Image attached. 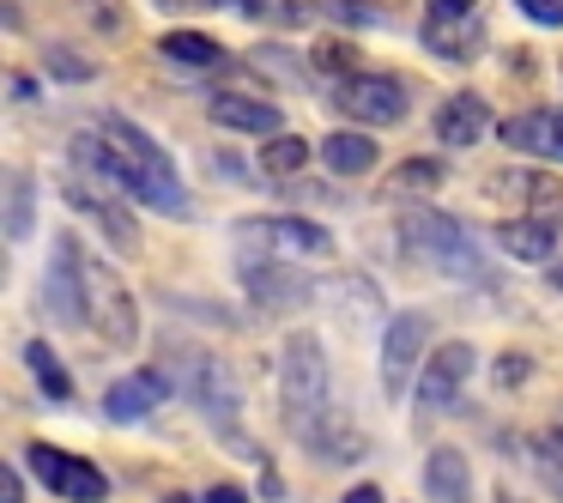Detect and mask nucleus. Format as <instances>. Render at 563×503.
Instances as JSON below:
<instances>
[{
	"label": "nucleus",
	"instance_id": "1",
	"mask_svg": "<svg viewBox=\"0 0 563 503\" xmlns=\"http://www.w3.org/2000/svg\"><path fill=\"white\" fill-rule=\"evenodd\" d=\"M98 134L115 146V188H128L134 200H146V207H158V212L188 207V195H183V183H176L170 158L158 152V140H146L128 116H103Z\"/></svg>",
	"mask_w": 563,
	"mask_h": 503
},
{
	"label": "nucleus",
	"instance_id": "2",
	"mask_svg": "<svg viewBox=\"0 0 563 503\" xmlns=\"http://www.w3.org/2000/svg\"><path fill=\"white\" fill-rule=\"evenodd\" d=\"M285 418L303 442H316L333 425V364H328V346L309 328L285 340Z\"/></svg>",
	"mask_w": 563,
	"mask_h": 503
},
{
	"label": "nucleus",
	"instance_id": "3",
	"mask_svg": "<svg viewBox=\"0 0 563 503\" xmlns=\"http://www.w3.org/2000/svg\"><path fill=\"white\" fill-rule=\"evenodd\" d=\"M400 243L412 261H424V267L437 273H454V280H485V261H478V243L466 237L461 219H449V212L437 207H418L400 219Z\"/></svg>",
	"mask_w": 563,
	"mask_h": 503
},
{
	"label": "nucleus",
	"instance_id": "4",
	"mask_svg": "<svg viewBox=\"0 0 563 503\" xmlns=\"http://www.w3.org/2000/svg\"><path fill=\"white\" fill-rule=\"evenodd\" d=\"M164 364H176V389H183L219 430H231L236 418H243V382H236V370L224 364V358L195 352V346H170Z\"/></svg>",
	"mask_w": 563,
	"mask_h": 503
},
{
	"label": "nucleus",
	"instance_id": "5",
	"mask_svg": "<svg viewBox=\"0 0 563 503\" xmlns=\"http://www.w3.org/2000/svg\"><path fill=\"white\" fill-rule=\"evenodd\" d=\"M43 304L62 328H86L91 321V261L79 249L74 231L55 237V261H49V280H43Z\"/></svg>",
	"mask_w": 563,
	"mask_h": 503
},
{
	"label": "nucleus",
	"instance_id": "6",
	"mask_svg": "<svg viewBox=\"0 0 563 503\" xmlns=\"http://www.w3.org/2000/svg\"><path fill=\"white\" fill-rule=\"evenodd\" d=\"M25 461L37 467V479L55 491V497H67V503H103L110 497V479H103L91 461H79V455L55 449V442H31Z\"/></svg>",
	"mask_w": 563,
	"mask_h": 503
},
{
	"label": "nucleus",
	"instance_id": "7",
	"mask_svg": "<svg viewBox=\"0 0 563 503\" xmlns=\"http://www.w3.org/2000/svg\"><path fill=\"white\" fill-rule=\"evenodd\" d=\"M473 346L466 340H449V346H437V358L424 364V376H418V389H412V406H418V418H437V413H449L454 406V394H461V382L473 376Z\"/></svg>",
	"mask_w": 563,
	"mask_h": 503
},
{
	"label": "nucleus",
	"instance_id": "8",
	"mask_svg": "<svg viewBox=\"0 0 563 503\" xmlns=\"http://www.w3.org/2000/svg\"><path fill=\"white\" fill-rule=\"evenodd\" d=\"M406 86L394 74H352L340 86V110L352 116V122H369V128H388L406 116Z\"/></svg>",
	"mask_w": 563,
	"mask_h": 503
},
{
	"label": "nucleus",
	"instance_id": "9",
	"mask_svg": "<svg viewBox=\"0 0 563 503\" xmlns=\"http://www.w3.org/2000/svg\"><path fill=\"white\" fill-rule=\"evenodd\" d=\"M424 346H430V316L424 309H400L388 321V340H382V389L400 394L406 376L418 370V358H424Z\"/></svg>",
	"mask_w": 563,
	"mask_h": 503
},
{
	"label": "nucleus",
	"instance_id": "10",
	"mask_svg": "<svg viewBox=\"0 0 563 503\" xmlns=\"http://www.w3.org/2000/svg\"><path fill=\"white\" fill-rule=\"evenodd\" d=\"M91 316H98L103 340L110 346H134L140 340V309L128 297V285L110 267H91Z\"/></svg>",
	"mask_w": 563,
	"mask_h": 503
},
{
	"label": "nucleus",
	"instance_id": "11",
	"mask_svg": "<svg viewBox=\"0 0 563 503\" xmlns=\"http://www.w3.org/2000/svg\"><path fill=\"white\" fill-rule=\"evenodd\" d=\"M255 225V237L273 249V255H333V237L321 231V225H309V219H249Z\"/></svg>",
	"mask_w": 563,
	"mask_h": 503
},
{
	"label": "nucleus",
	"instance_id": "12",
	"mask_svg": "<svg viewBox=\"0 0 563 503\" xmlns=\"http://www.w3.org/2000/svg\"><path fill=\"white\" fill-rule=\"evenodd\" d=\"M503 140H509L515 152H539V158H558L563 164V110L551 103V110L515 116V122H503Z\"/></svg>",
	"mask_w": 563,
	"mask_h": 503
},
{
	"label": "nucleus",
	"instance_id": "13",
	"mask_svg": "<svg viewBox=\"0 0 563 503\" xmlns=\"http://www.w3.org/2000/svg\"><path fill=\"white\" fill-rule=\"evenodd\" d=\"M67 200H79L86 212H98V219H103V231H110V243L122 249V255H134V249H140L134 219H128V212L115 207V200H110V188H103V183L91 188V183H86V171H74V176H67Z\"/></svg>",
	"mask_w": 563,
	"mask_h": 503
},
{
	"label": "nucleus",
	"instance_id": "14",
	"mask_svg": "<svg viewBox=\"0 0 563 503\" xmlns=\"http://www.w3.org/2000/svg\"><path fill=\"white\" fill-rule=\"evenodd\" d=\"M485 128H490V103L478 98V91H454V98L437 110V140L442 146H473V140H485Z\"/></svg>",
	"mask_w": 563,
	"mask_h": 503
},
{
	"label": "nucleus",
	"instance_id": "15",
	"mask_svg": "<svg viewBox=\"0 0 563 503\" xmlns=\"http://www.w3.org/2000/svg\"><path fill=\"white\" fill-rule=\"evenodd\" d=\"M424 491L437 503H473V467H466V455L461 449H430Z\"/></svg>",
	"mask_w": 563,
	"mask_h": 503
},
{
	"label": "nucleus",
	"instance_id": "16",
	"mask_svg": "<svg viewBox=\"0 0 563 503\" xmlns=\"http://www.w3.org/2000/svg\"><path fill=\"white\" fill-rule=\"evenodd\" d=\"M164 394H170V382H164L158 370H140V376L115 382V389L103 394V413H110V418H146Z\"/></svg>",
	"mask_w": 563,
	"mask_h": 503
},
{
	"label": "nucleus",
	"instance_id": "17",
	"mask_svg": "<svg viewBox=\"0 0 563 503\" xmlns=\"http://www.w3.org/2000/svg\"><path fill=\"white\" fill-rule=\"evenodd\" d=\"M212 122L219 128H231V134H273V128H285V116L273 110V103H261V98H212Z\"/></svg>",
	"mask_w": 563,
	"mask_h": 503
},
{
	"label": "nucleus",
	"instance_id": "18",
	"mask_svg": "<svg viewBox=\"0 0 563 503\" xmlns=\"http://www.w3.org/2000/svg\"><path fill=\"white\" fill-rule=\"evenodd\" d=\"M490 200H521V207H545V200H558L563 195V183L558 176H545V171H497L490 176V188H485Z\"/></svg>",
	"mask_w": 563,
	"mask_h": 503
},
{
	"label": "nucleus",
	"instance_id": "19",
	"mask_svg": "<svg viewBox=\"0 0 563 503\" xmlns=\"http://www.w3.org/2000/svg\"><path fill=\"white\" fill-rule=\"evenodd\" d=\"M497 243L509 249L515 261H545L551 249H558V225H545V219H509V225H497Z\"/></svg>",
	"mask_w": 563,
	"mask_h": 503
},
{
	"label": "nucleus",
	"instance_id": "20",
	"mask_svg": "<svg viewBox=\"0 0 563 503\" xmlns=\"http://www.w3.org/2000/svg\"><path fill=\"white\" fill-rule=\"evenodd\" d=\"M243 280H249V292H255L261 304H273V309L303 304V297H309V285H303V280H285V267H279V261H249V267H243Z\"/></svg>",
	"mask_w": 563,
	"mask_h": 503
},
{
	"label": "nucleus",
	"instance_id": "21",
	"mask_svg": "<svg viewBox=\"0 0 563 503\" xmlns=\"http://www.w3.org/2000/svg\"><path fill=\"white\" fill-rule=\"evenodd\" d=\"M321 164H328L333 176H364L369 164H376V140H369V134H345V128H340V134L321 140Z\"/></svg>",
	"mask_w": 563,
	"mask_h": 503
},
{
	"label": "nucleus",
	"instance_id": "22",
	"mask_svg": "<svg viewBox=\"0 0 563 503\" xmlns=\"http://www.w3.org/2000/svg\"><path fill=\"white\" fill-rule=\"evenodd\" d=\"M31 225H37V183H31L25 171H13V176H7V237L25 243Z\"/></svg>",
	"mask_w": 563,
	"mask_h": 503
},
{
	"label": "nucleus",
	"instance_id": "23",
	"mask_svg": "<svg viewBox=\"0 0 563 503\" xmlns=\"http://www.w3.org/2000/svg\"><path fill=\"white\" fill-rule=\"evenodd\" d=\"M424 43H430V50H437V55H449V62H466V55L478 50L473 25H461V19H430Z\"/></svg>",
	"mask_w": 563,
	"mask_h": 503
},
{
	"label": "nucleus",
	"instance_id": "24",
	"mask_svg": "<svg viewBox=\"0 0 563 503\" xmlns=\"http://www.w3.org/2000/svg\"><path fill=\"white\" fill-rule=\"evenodd\" d=\"M25 364L37 370V389H43V394H55V401H67V394H74V382H67L62 358H55L43 340H31V346H25Z\"/></svg>",
	"mask_w": 563,
	"mask_h": 503
},
{
	"label": "nucleus",
	"instance_id": "25",
	"mask_svg": "<svg viewBox=\"0 0 563 503\" xmlns=\"http://www.w3.org/2000/svg\"><path fill=\"white\" fill-rule=\"evenodd\" d=\"M303 164H309V146L297 134H273L267 152H261V171H267V176H297Z\"/></svg>",
	"mask_w": 563,
	"mask_h": 503
},
{
	"label": "nucleus",
	"instance_id": "26",
	"mask_svg": "<svg viewBox=\"0 0 563 503\" xmlns=\"http://www.w3.org/2000/svg\"><path fill=\"white\" fill-rule=\"evenodd\" d=\"M164 55H170V62H188V67H212L219 62V43L200 37V31H170V37H164Z\"/></svg>",
	"mask_w": 563,
	"mask_h": 503
},
{
	"label": "nucleus",
	"instance_id": "27",
	"mask_svg": "<svg viewBox=\"0 0 563 503\" xmlns=\"http://www.w3.org/2000/svg\"><path fill=\"white\" fill-rule=\"evenodd\" d=\"M442 183H449V171H442L437 158H406L400 171H394V188H406V195H437Z\"/></svg>",
	"mask_w": 563,
	"mask_h": 503
},
{
	"label": "nucleus",
	"instance_id": "28",
	"mask_svg": "<svg viewBox=\"0 0 563 503\" xmlns=\"http://www.w3.org/2000/svg\"><path fill=\"white\" fill-rule=\"evenodd\" d=\"M533 461H539V479H545V485L563 497V430H558V437H539L533 442Z\"/></svg>",
	"mask_w": 563,
	"mask_h": 503
},
{
	"label": "nucleus",
	"instance_id": "29",
	"mask_svg": "<svg viewBox=\"0 0 563 503\" xmlns=\"http://www.w3.org/2000/svg\"><path fill=\"white\" fill-rule=\"evenodd\" d=\"M49 74H62L67 86H86V79H91V67L79 62L74 50H62V43H55V50H49Z\"/></svg>",
	"mask_w": 563,
	"mask_h": 503
},
{
	"label": "nucleus",
	"instance_id": "30",
	"mask_svg": "<svg viewBox=\"0 0 563 503\" xmlns=\"http://www.w3.org/2000/svg\"><path fill=\"white\" fill-rule=\"evenodd\" d=\"M527 376H533V364H527V352H503V358H497V382H503V389H521Z\"/></svg>",
	"mask_w": 563,
	"mask_h": 503
},
{
	"label": "nucleus",
	"instance_id": "31",
	"mask_svg": "<svg viewBox=\"0 0 563 503\" xmlns=\"http://www.w3.org/2000/svg\"><path fill=\"white\" fill-rule=\"evenodd\" d=\"M515 7H521L527 19H539V25H551V31L563 25V0H515Z\"/></svg>",
	"mask_w": 563,
	"mask_h": 503
},
{
	"label": "nucleus",
	"instance_id": "32",
	"mask_svg": "<svg viewBox=\"0 0 563 503\" xmlns=\"http://www.w3.org/2000/svg\"><path fill=\"white\" fill-rule=\"evenodd\" d=\"M249 62H255V67H273V74H285V86L297 79V62H291V55H279V50H255Z\"/></svg>",
	"mask_w": 563,
	"mask_h": 503
},
{
	"label": "nucleus",
	"instance_id": "33",
	"mask_svg": "<svg viewBox=\"0 0 563 503\" xmlns=\"http://www.w3.org/2000/svg\"><path fill=\"white\" fill-rule=\"evenodd\" d=\"M255 13H261V19H279V25H291L297 7H291V0H255Z\"/></svg>",
	"mask_w": 563,
	"mask_h": 503
},
{
	"label": "nucleus",
	"instance_id": "34",
	"mask_svg": "<svg viewBox=\"0 0 563 503\" xmlns=\"http://www.w3.org/2000/svg\"><path fill=\"white\" fill-rule=\"evenodd\" d=\"M473 0H430V19H466Z\"/></svg>",
	"mask_w": 563,
	"mask_h": 503
},
{
	"label": "nucleus",
	"instance_id": "35",
	"mask_svg": "<svg viewBox=\"0 0 563 503\" xmlns=\"http://www.w3.org/2000/svg\"><path fill=\"white\" fill-rule=\"evenodd\" d=\"M321 62H328V67H352V50H345V43H321Z\"/></svg>",
	"mask_w": 563,
	"mask_h": 503
},
{
	"label": "nucleus",
	"instance_id": "36",
	"mask_svg": "<svg viewBox=\"0 0 563 503\" xmlns=\"http://www.w3.org/2000/svg\"><path fill=\"white\" fill-rule=\"evenodd\" d=\"M207 503H249V497H243L236 485H212V491H207Z\"/></svg>",
	"mask_w": 563,
	"mask_h": 503
},
{
	"label": "nucleus",
	"instance_id": "37",
	"mask_svg": "<svg viewBox=\"0 0 563 503\" xmlns=\"http://www.w3.org/2000/svg\"><path fill=\"white\" fill-rule=\"evenodd\" d=\"M345 503H382V491L376 485H352V491H345Z\"/></svg>",
	"mask_w": 563,
	"mask_h": 503
},
{
	"label": "nucleus",
	"instance_id": "38",
	"mask_svg": "<svg viewBox=\"0 0 563 503\" xmlns=\"http://www.w3.org/2000/svg\"><path fill=\"white\" fill-rule=\"evenodd\" d=\"M7 503H25V485H19V467H7Z\"/></svg>",
	"mask_w": 563,
	"mask_h": 503
},
{
	"label": "nucleus",
	"instance_id": "39",
	"mask_svg": "<svg viewBox=\"0 0 563 503\" xmlns=\"http://www.w3.org/2000/svg\"><path fill=\"white\" fill-rule=\"evenodd\" d=\"M212 7H231V13H255V0H212Z\"/></svg>",
	"mask_w": 563,
	"mask_h": 503
},
{
	"label": "nucleus",
	"instance_id": "40",
	"mask_svg": "<svg viewBox=\"0 0 563 503\" xmlns=\"http://www.w3.org/2000/svg\"><path fill=\"white\" fill-rule=\"evenodd\" d=\"M497 503H521V497H515V491H497Z\"/></svg>",
	"mask_w": 563,
	"mask_h": 503
},
{
	"label": "nucleus",
	"instance_id": "41",
	"mask_svg": "<svg viewBox=\"0 0 563 503\" xmlns=\"http://www.w3.org/2000/svg\"><path fill=\"white\" fill-rule=\"evenodd\" d=\"M164 503H195V497H164Z\"/></svg>",
	"mask_w": 563,
	"mask_h": 503
},
{
	"label": "nucleus",
	"instance_id": "42",
	"mask_svg": "<svg viewBox=\"0 0 563 503\" xmlns=\"http://www.w3.org/2000/svg\"><path fill=\"white\" fill-rule=\"evenodd\" d=\"M558 285H563V267H558Z\"/></svg>",
	"mask_w": 563,
	"mask_h": 503
}]
</instances>
